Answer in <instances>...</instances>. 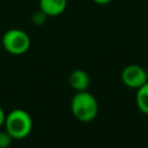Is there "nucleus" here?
I'll return each instance as SVG.
<instances>
[{
    "instance_id": "1",
    "label": "nucleus",
    "mask_w": 148,
    "mask_h": 148,
    "mask_svg": "<svg viewBox=\"0 0 148 148\" xmlns=\"http://www.w3.org/2000/svg\"><path fill=\"white\" fill-rule=\"evenodd\" d=\"M71 111L76 120L90 123L98 113V102L95 96L87 90L76 91L71 101Z\"/></svg>"
},
{
    "instance_id": "2",
    "label": "nucleus",
    "mask_w": 148,
    "mask_h": 148,
    "mask_svg": "<svg viewBox=\"0 0 148 148\" xmlns=\"http://www.w3.org/2000/svg\"><path fill=\"white\" fill-rule=\"evenodd\" d=\"M3 127L14 140L25 139L32 131L31 116L25 110L14 109L6 114Z\"/></svg>"
},
{
    "instance_id": "3",
    "label": "nucleus",
    "mask_w": 148,
    "mask_h": 148,
    "mask_svg": "<svg viewBox=\"0 0 148 148\" xmlns=\"http://www.w3.org/2000/svg\"><path fill=\"white\" fill-rule=\"evenodd\" d=\"M1 43L5 51L8 52L9 54L21 56L24 54L30 49L31 40L29 35L24 30L13 28L3 34Z\"/></svg>"
},
{
    "instance_id": "4",
    "label": "nucleus",
    "mask_w": 148,
    "mask_h": 148,
    "mask_svg": "<svg viewBox=\"0 0 148 148\" xmlns=\"http://www.w3.org/2000/svg\"><path fill=\"white\" fill-rule=\"evenodd\" d=\"M120 76H121L123 83L126 87L132 88V89H139L140 87H142L145 83L148 82L146 68L136 64L127 65L123 69Z\"/></svg>"
},
{
    "instance_id": "5",
    "label": "nucleus",
    "mask_w": 148,
    "mask_h": 148,
    "mask_svg": "<svg viewBox=\"0 0 148 148\" xmlns=\"http://www.w3.org/2000/svg\"><path fill=\"white\" fill-rule=\"evenodd\" d=\"M69 86L75 91H84L88 90L90 84V77L88 73L83 69H74L68 76Z\"/></svg>"
},
{
    "instance_id": "6",
    "label": "nucleus",
    "mask_w": 148,
    "mask_h": 148,
    "mask_svg": "<svg viewBox=\"0 0 148 148\" xmlns=\"http://www.w3.org/2000/svg\"><path fill=\"white\" fill-rule=\"evenodd\" d=\"M67 7V0H39V9L47 17L62 14Z\"/></svg>"
},
{
    "instance_id": "7",
    "label": "nucleus",
    "mask_w": 148,
    "mask_h": 148,
    "mask_svg": "<svg viewBox=\"0 0 148 148\" xmlns=\"http://www.w3.org/2000/svg\"><path fill=\"white\" fill-rule=\"evenodd\" d=\"M136 90H138L135 95L136 106L142 113L148 114V82Z\"/></svg>"
},
{
    "instance_id": "8",
    "label": "nucleus",
    "mask_w": 148,
    "mask_h": 148,
    "mask_svg": "<svg viewBox=\"0 0 148 148\" xmlns=\"http://www.w3.org/2000/svg\"><path fill=\"white\" fill-rule=\"evenodd\" d=\"M13 140L14 139L10 136V134L6 130L0 131V148H8L12 145Z\"/></svg>"
},
{
    "instance_id": "9",
    "label": "nucleus",
    "mask_w": 148,
    "mask_h": 148,
    "mask_svg": "<svg viewBox=\"0 0 148 148\" xmlns=\"http://www.w3.org/2000/svg\"><path fill=\"white\" fill-rule=\"evenodd\" d=\"M46 18H47L46 14L43 13L40 9H38L37 12H35V13L32 14V22H34V24H36V25H42V24H44L45 21H46Z\"/></svg>"
},
{
    "instance_id": "10",
    "label": "nucleus",
    "mask_w": 148,
    "mask_h": 148,
    "mask_svg": "<svg viewBox=\"0 0 148 148\" xmlns=\"http://www.w3.org/2000/svg\"><path fill=\"white\" fill-rule=\"evenodd\" d=\"M5 118H6V113H5L3 109L0 106V127L3 126V124H5Z\"/></svg>"
},
{
    "instance_id": "11",
    "label": "nucleus",
    "mask_w": 148,
    "mask_h": 148,
    "mask_svg": "<svg viewBox=\"0 0 148 148\" xmlns=\"http://www.w3.org/2000/svg\"><path fill=\"white\" fill-rule=\"evenodd\" d=\"M95 3H97V5H108V3H110L112 0H92Z\"/></svg>"
},
{
    "instance_id": "12",
    "label": "nucleus",
    "mask_w": 148,
    "mask_h": 148,
    "mask_svg": "<svg viewBox=\"0 0 148 148\" xmlns=\"http://www.w3.org/2000/svg\"><path fill=\"white\" fill-rule=\"evenodd\" d=\"M146 73H147V80H148V67L146 68Z\"/></svg>"
}]
</instances>
